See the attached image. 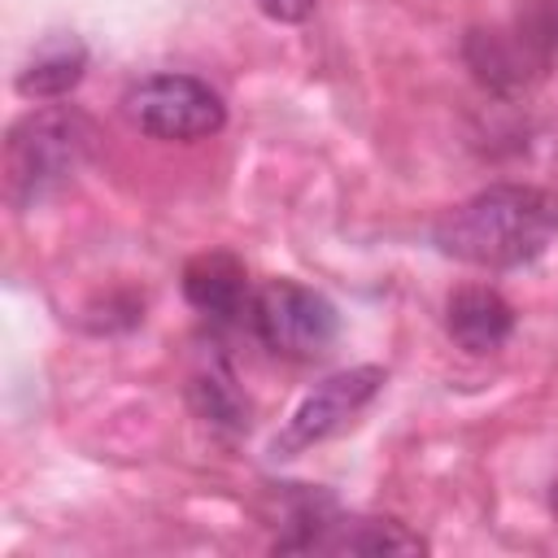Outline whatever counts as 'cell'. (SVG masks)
Masks as SVG:
<instances>
[{
  "instance_id": "obj_1",
  "label": "cell",
  "mask_w": 558,
  "mask_h": 558,
  "mask_svg": "<svg viewBox=\"0 0 558 558\" xmlns=\"http://www.w3.org/2000/svg\"><path fill=\"white\" fill-rule=\"evenodd\" d=\"M558 235V196L545 187L497 183L453 205L436 222V248L466 266L514 270L536 262Z\"/></svg>"
},
{
  "instance_id": "obj_2",
  "label": "cell",
  "mask_w": 558,
  "mask_h": 558,
  "mask_svg": "<svg viewBox=\"0 0 558 558\" xmlns=\"http://www.w3.org/2000/svg\"><path fill=\"white\" fill-rule=\"evenodd\" d=\"M92 122L70 105L35 109L13 122L4 140V201L13 209H35L57 196L92 157Z\"/></svg>"
},
{
  "instance_id": "obj_3",
  "label": "cell",
  "mask_w": 558,
  "mask_h": 558,
  "mask_svg": "<svg viewBox=\"0 0 558 558\" xmlns=\"http://www.w3.org/2000/svg\"><path fill=\"white\" fill-rule=\"evenodd\" d=\"M248 318H253L257 340L270 353L292 357V362H310L327 353L340 331L336 305L323 292L292 283V279H270L266 288H257L248 301Z\"/></svg>"
},
{
  "instance_id": "obj_4",
  "label": "cell",
  "mask_w": 558,
  "mask_h": 558,
  "mask_svg": "<svg viewBox=\"0 0 558 558\" xmlns=\"http://www.w3.org/2000/svg\"><path fill=\"white\" fill-rule=\"evenodd\" d=\"M122 113L153 140H205L227 122L222 96L192 74H148L131 83Z\"/></svg>"
},
{
  "instance_id": "obj_5",
  "label": "cell",
  "mask_w": 558,
  "mask_h": 558,
  "mask_svg": "<svg viewBox=\"0 0 558 558\" xmlns=\"http://www.w3.org/2000/svg\"><path fill=\"white\" fill-rule=\"evenodd\" d=\"M384 388V371L379 366H353V371H340V375H327L288 418L283 436L275 440V453H296V449H310L327 436H336L340 427L353 423V414Z\"/></svg>"
},
{
  "instance_id": "obj_6",
  "label": "cell",
  "mask_w": 558,
  "mask_h": 558,
  "mask_svg": "<svg viewBox=\"0 0 558 558\" xmlns=\"http://www.w3.org/2000/svg\"><path fill=\"white\" fill-rule=\"evenodd\" d=\"M445 331L466 353H493L514 331V310L493 288H458L445 305Z\"/></svg>"
},
{
  "instance_id": "obj_7",
  "label": "cell",
  "mask_w": 558,
  "mask_h": 558,
  "mask_svg": "<svg viewBox=\"0 0 558 558\" xmlns=\"http://www.w3.org/2000/svg\"><path fill=\"white\" fill-rule=\"evenodd\" d=\"M283 549H323V554H418L423 541L392 519H336L310 527L305 536L283 541Z\"/></svg>"
},
{
  "instance_id": "obj_8",
  "label": "cell",
  "mask_w": 558,
  "mask_h": 558,
  "mask_svg": "<svg viewBox=\"0 0 558 558\" xmlns=\"http://www.w3.org/2000/svg\"><path fill=\"white\" fill-rule=\"evenodd\" d=\"M183 296L205 318H235L248 305V275L231 253H201L183 266Z\"/></svg>"
},
{
  "instance_id": "obj_9",
  "label": "cell",
  "mask_w": 558,
  "mask_h": 558,
  "mask_svg": "<svg viewBox=\"0 0 558 558\" xmlns=\"http://www.w3.org/2000/svg\"><path fill=\"white\" fill-rule=\"evenodd\" d=\"M87 70V48L74 39V35H52L35 48V57L22 65L17 74V92L26 100H57L65 96L70 87H78Z\"/></svg>"
},
{
  "instance_id": "obj_10",
  "label": "cell",
  "mask_w": 558,
  "mask_h": 558,
  "mask_svg": "<svg viewBox=\"0 0 558 558\" xmlns=\"http://www.w3.org/2000/svg\"><path fill=\"white\" fill-rule=\"evenodd\" d=\"M536 35L523 31V35H501V31H475L471 44H466V57L475 65V74L488 83V87H519L536 65Z\"/></svg>"
},
{
  "instance_id": "obj_11",
  "label": "cell",
  "mask_w": 558,
  "mask_h": 558,
  "mask_svg": "<svg viewBox=\"0 0 558 558\" xmlns=\"http://www.w3.org/2000/svg\"><path fill=\"white\" fill-rule=\"evenodd\" d=\"M235 379L227 375V371H209V375H201L196 384H192V397H196V405H201V414L205 418H214V423H222V427H248V401L231 388Z\"/></svg>"
},
{
  "instance_id": "obj_12",
  "label": "cell",
  "mask_w": 558,
  "mask_h": 558,
  "mask_svg": "<svg viewBox=\"0 0 558 558\" xmlns=\"http://www.w3.org/2000/svg\"><path fill=\"white\" fill-rule=\"evenodd\" d=\"M257 9L275 22H305L314 13V0H257Z\"/></svg>"
}]
</instances>
